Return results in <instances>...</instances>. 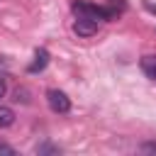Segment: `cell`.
<instances>
[{
	"label": "cell",
	"mask_w": 156,
	"mask_h": 156,
	"mask_svg": "<svg viewBox=\"0 0 156 156\" xmlns=\"http://www.w3.org/2000/svg\"><path fill=\"white\" fill-rule=\"evenodd\" d=\"M73 12L78 17H93V20H115L117 17V10L102 7V5H93L88 0H76L73 2Z\"/></svg>",
	"instance_id": "1"
},
{
	"label": "cell",
	"mask_w": 156,
	"mask_h": 156,
	"mask_svg": "<svg viewBox=\"0 0 156 156\" xmlns=\"http://www.w3.org/2000/svg\"><path fill=\"white\" fill-rule=\"evenodd\" d=\"M146 10H149V12H154V15H156V5H149V2H146Z\"/></svg>",
	"instance_id": "11"
},
{
	"label": "cell",
	"mask_w": 156,
	"mask_h": 156,
	"mask_svg": "<svg viewBox=\"0 0 156 156\" xmlns=\"http://www.w3.org/2000/svg\"><path fill=\"white\" fill-rule=\"evenodd\" d=\"M27 95H29V93H27L24 88H17V90H15V98H12V100H15V102H29V98H27Z\"/></svg>",
	"instance_id": "7"
},
{
	"label": "cell",
	"mask_w": 156,
	"mask_h": 156,
	"mask_svg": "<svg viewBox=\"0 0 156 156\" xmlns=\"http://www.w3.org/2000/svg\"><path fill=\"white\" fill-rule=\"evenodd\" d=\"M141 68L151 80H156V56H144L141 58Z\"/></svg>",
	"instance_id": "5"
},
{
	"label": "cell",
	"mask_w": 156,
	"mask_h": 156,
	"mask_svg": "<svg viewBox=\"0 0 156 156\" xmlns=\"http://www.w3.org/2000/svg\"><path fill=\"white\" fill-rule=\"evenodd\" d=\"M141 151H151V154H156V144H144Z\"/></svg>",
	"instance_id": "10"
},
{
	"label": "cell",
	"mask_w": 156,
	"mask_h": 156,
	"mask_svg": "<svg viewBox=\"0 0 156 156\" xmlns=\"http://www.w3.org/2000/svg\"><path fill=\"white\" fill-rule=\"evenodd\" d=\"M73 32L78 37H93V34H98V20H93V17H78L73 22Z\"/></svg>",
	"instance_id": "3"
},
{
	"label": "cell",
	"mask_w": 156,
	"mask_h": 156,
	"mask_svg": "<svg viewBox=\"0 0 156 156\" xmlns=\"http://www.w3.org/2000/svg\"><path fill=\"white\" fill-rule=\"evenodd\" d=\"M0 154H15V149H12V146H5V144H0Z\"/></svg>",
	"instance_id": "9"
},
{
	"label": "cell",
	"mask_w": 156,
	"mask_h": 156,
	"mask_svg": "<svg viewBox=\"0 0 156 156\" xmlns=\"http://www.w3.org/2000/svg\"><path fill=\"white\" fill-rule=\"evenodd\" d=\"M5 93H7V83H5V78H0V100L5 98Z\"/></svg>",
	"instance_id": "8"
},
{
	"label": "cell",
	"mask_w": 156,
	"mask_h": 156,
	"mask_svg": "<svg viewBox=\"0 0 156 156\" xmlns=\"http://www.w3.org/2000/svg\"><path fill=\"white\" fill-rule=\"evenodd\" d=\"M12 124H15V112L10 107H0V129L12 127Z\"/></svg>",
	"instance_id": "6"
},
{
	"label": "cell",
	"mask_w": 156,
	"mask_h": 156,
	"mask_svg": "<svg viewBox=\"0 0 156 156\" xmlns=\"http://www.w3.org/2000/svg\"><path fill=\"white\" fill-rule=\"evenodd\" d=\"M46 102H49V107H51L54 112H58V115H66V112L71 110L68 95H66L63 90H56V88H51V90L46 93Z\"/></svg>",
	"instance_id": "2"
},
{
	"label": "cell",
	"mask_w": 156,
	"mask_h": 156,
	"mask_svg": "<svg viewBox=\"0 0 156 156\" xmlns=\"http://www.w3.org/2000/svg\"><path fill=\"white\" fill-rule=\"evenodd\" d=\"M49 58H51V56H49L46 49H37V51H34V61L29 63L27 71H29V73H39V71H44L46 63H49Z\"/></svg>",
	"instance_id": "4"
}]
</instances>
